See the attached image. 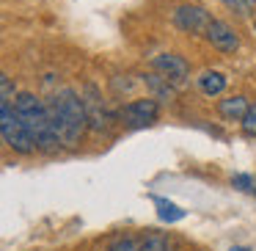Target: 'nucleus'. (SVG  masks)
<instances>
[{"instance_id": "1a4fd4ad", "label": "nucleus", "mask_w": 256, "mask_h": 251, "mask_svg": "<svg viewBox=\"0 0 256 251\" xmlns=\"http://www.w3.org/2000/svg\"><path fill=\"white\" fill-rule=\"evenodd\" d=\"M250 102L245 100L242 94H234V97H226V100L218 102V113H220V119H226V122H242V116L248 113Z\"/></svg>"}, {"instance_id": "7ed1b4c3", "label": "nucleus", "mask_w": 256, "mask_h": 251, "mask_svg": "<svg viewBox=\"0 0 256 251\" xmlns=\"http://www.w3.org/2000/svg\"><path fill=\"white\" fill-rule=\"evenodd\" d=\"M0 135H3V144L17 155H34L36 152V141L30 130L25 127V122L17 116L14 102H0Z\"/></svg>"}, {"instance_id": "39448f33", "label": "nucleus", "mask_w": 256, "mask_h": 251, "mask_svg": "<svg viewBox=\"0 0 256 251\" xmlns=\"http://www.w3.org/2000/svg\"><path fill=\"white\" fill-rule=\"evenodd\" d=\"M212 14L206 12V9L201 6H179L176 12H174V25H176L182 34H206V28H210L212 23Z\"/></svg>"}, {"instance_id": "f03ea898", "label": "nucleus", "mask_w": 256, "mask_h": 251, "mask_svg": "<svg viewBox=\"0 0 256 251\" xmlns=\"http://www.w3.org/2000/svg\"><path fill=\"white\" fill-rule=\"evenodd\" d=\"M14 111H17V116L22 119L25 127H28L30 135H34L36 152H44V155L61 152L64 144H61V135H58L56 127H52L47 102H42L39 97L30 94V91H22V94H17V100H14Z\"/></svg>"}, {"instance_id": "dca6fc26", "label": "nucleus", "mask_w": 256, "mask_h": 251, "mask_svg": "<svg viewBox=\"0 0 256 251\" xmlns=\"http://www.w3.org/2000/svg\"><path fill=\"white\" fill-rule=\"evenodd\" d=\"M240 127H242V133L248 135V138H256V105H250V108H248V113L242 116Z\"/></svg>"}, {"instance_id": "ddd939ff", "label": "nucleus", "mask_w": 256, "mask_h": 251, "mask_svg": "<svg viewBox=\"0 0 256 251\" xmlns=\"http://www.w3.org/2000/svg\"><path fill=\"white\" fill-rule=\"evenodd\" d=\"M140 251H168V240L162 234H146L140 240Z\"/></svg>"}, {"instance_id": "6e6552de", "label": "nucleus", "mask_w": 256, "mask_h": 251, "mask_svg": "<svg viewBox=\"0 0 256 251\" xmlns=\"http://www.w3.org/2000/svg\"><path fill=\"white\" fill-rule=\"evenodd\" d=\"M83 102H86V111H88V127L91 130H105L108 127V111L102 105V97L94 86H86L83 91Z\"/></svg>"}, {"instance_id": "2eb2a0df", "label": "nucleus", "mask_w": 256, "mask_h": 251, "mask_svg": "<svg viewBox=\"0 0 256 251\" xmlns=\"http://www.w3.org/2000/svg\"><path fill=\"white\" fill-rule=\"evenodd\" d=\"M17 100V89H14L8 75H0V102H14Z\"/></svg>"}, {"instance_id": "9d476101", "label": "nucleus", "mask_w": 256, "mask_h": 251, "mask_svg": "<svg viewBox=\"0 0 256 251\" xmlns=\"http://www.w3.org/2000/svg\"><path fill=\"white\" fill-rule=\"evenodd\" d=\"M196 83H198V91L204 97H218V94L226 91L228 78L223 72H218V69H206V72H201L198 78H196Z\"/></svg>"}, {"instance_id": "f3484780", "label": "nucleus", "mask_w": 256, "mask_h": 251, "mask_svg": "<svg viewBox=\"0 0 256 251\" xmlns=\"http://www.w3.org/2000/svg\"><path fill=\"white\" fill-rule=\"evenodd\" d=\"M108 251H140V243L135 237H118L110 243V248Z\"/></svg>"}, {"instance_id": "20e7f679", "label": "nucleus", "mask_w": 256, "mask_h": 251, "mask_svg": "<svg viewBox=\"0 0 256 251\" xmlns=\"http://www.w3.org/2000/svg\"><path fill=\"white\" fill-rule=\"evenodd\" d=\"M157 113H160V102L154 97H144V100H132L127 105H122L118 116L130 127H146V124L157 122Z\"/></svg>"}, {"instance_id": "f8f14e48", "label": "nucleus", "mask_w": 256, "mask_h": 251, "mask_svg": "<svg viewBox=\"0 0 256 251\" xmlns=\"http://www.w3.org/2000/svg\"><path fill=\"white\" fill-rule=\"evenodd\" d=\"M154 207H157V218L166 221V223H176L188 215L179 204H174V201H168V199H160V196H154Z\"/></svg>"}, {"instance_id": "423d86ee", "label": "nucleus", "mask_w": 256, "mask_h": 251, "mask_svg": "<svg viewBox=\"0 0 256 251\" xmlns=\"http://www.w3.org/2000/svg\"><path fill=\"white\" fill-rule=\"evenodd\" d=\"M204 39L210 42L218 53H226V56H232V53L240 50L237 31H234L228 23H223V20H212L210 28H206V34H204Z\"/></svg>"}, {"instance_id": "aec40b11", "label": "nucleus", "mask_w": 256, "mask_h": 251, "mask_svg": "<svg viewBox=\"0 0 256 251\" xmlns=\"http://www.w3.org/2000/svg\"><path fill=\"white\" fill-rule=\"evenodd\" d=\"M254 36H256V23H254Z\"/></svg>"}, {"instance_id": "a211bd4d", "label": "nucleus", "mask_w": 256, "mask_h": 251, "mask_svg": "<svg viewBox=\"0 0 256 251\" xmlns=\"http://www.w3.org/2000/svg\"><path fill=\"white\" fill-rule=\"evenodd\" d=\"M232 185L237 190H256L254 188V177H250V174H234L232 177Z\"/></svg>"}, {"instance_id": "0eeeda50", "label": "nucleus", "mask_w": 256, "mask_h": 251, "mask_svg": "<svg viewBox=\"0 0 256 251\" xmlns=\"http://www.w3.org/2000/svg\"><path fill=\"white\" fill-rule=\"evenodd\" d=\"M152 69L166 75L171 83H182L190 75V64L182 56H176V53H160V56H154L152 58Z\"/></svg>"}, {"instance_id": "4468645a", "label": "nucleus", "mask_w": 256, "mask_h": 251, "mask_svg": "<svg viewBox=\"0 0 256 251\" xmlns=\"http://www.w3.org/2000/svg\"><path fill=\"white\" fill-rule=\"evenodd\" d=\"M223 6L232 14H237V17H250V12H254V3L250 0H223Z\"/></svg>"}, {"instance_id": "f257e3e1", "label": "nucleus", "mask_w": 256, "mask_h": 251, "mask_svg": "<svg viewBox=\"0 0 256 251\" xmlns=\"http://www.w3.org/2000/svg\"><path fill=\"white\" fill-rule=\"evenodd\" d=\"M47 111H50L52 127L61 135L64 146L72 149L83 141V133L88 127V111H86L83 94H78L74 89H58L47 100Z\"/></svg>"}, {"instance_id": "6ab92c4d", "label": "nucleus", "mask_w": 256, "mask_h": 251, "mask_svg": "<svg viewBox=\"0 0 256 251\" xmlns=\"http://www.w3.org/2000/svg\"><path fill=\"white\" fill-rule=\"evenodd\" d=\"M228 251H250V248H245V245H232Z\"/></svg>"}, {"instance_id": "9b49d317", "label": "nucleus", "mask_w": 256, "mask_h": 251, "mask_svg": "<svg viewBox=\"0 0 256 251\" xmlns=\"http://www.w3.org/2000/svg\"><path fill=\"white\" fill-rule=\"evenodd\" d=\"M144 80H146V86L152 89V94H154V100H160V102H171V97H174V89L168 83L171 80L166 78V75H144Z\"/></svg>"}]
</instances>
